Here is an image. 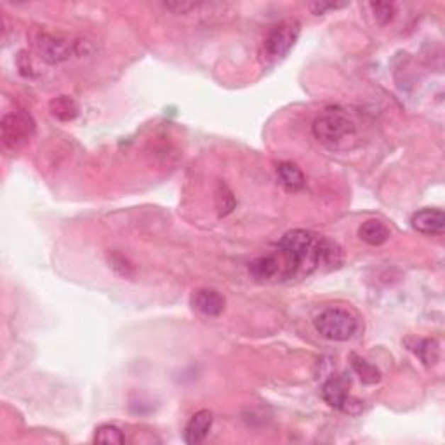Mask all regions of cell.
<instances>
[{
    "label": "cell",
    "instance_id": "cell-4",
    "mask_svg": "<svg viewBox=\"0 0 445 445\" xmlns=\"http://www.w3.org/2000/svg\"><path fill=\"white\" fill-rule=\"evenodd\" d=\"M33 134H35V120L26 111H11L0 120V137L4 147L13 152L28 145Z\"/></svg>",
    "mask_w": 445,
    "mask_h": 445
},
{
    "label": "cell",
    "instance_id": "cell-23",
    "mask_svg": "<svg viewBox=\"0 0 445 445\" xmlns=\"http://www.w3.org/2000/svg\"><path fill=\"white\" fill-rule=\"evenodd\" d=\"M204 4H198V2H179V0H176V2H166L164 4V7L169 11H172V13L176 14H188L191 13V11H195L197 7H202Z\"/></svg>",
    "mask_w": 445,
    "mask_h": 445
},
{
    "label": "cell",
    "instance_id": "cell-16",
    "mask_svg": "<svg viewBox=\"0 0 445 445\" xmlns=\"http://www.w3.org/2000/svg\"><path fill=\"white\" fill-rule=\"evenodd\" d=\"M351 367L364 385H376V383L381 381V371L362 356L351 355Z\"/></svg>",
    "mask_w": 445,
    "mask_h": 445
},
{
    "label": "cell",
    "instance_id": "cell-15",
    "mask_svg": "<svg viewBox=\"0 0 445 445\" xmlns=\"http://www.w3.org/2000/svg\"><path fill=\"white\" fill-rule=\"evenodd\" d=\"M277 176L283 186L291 191H298L305 186L306 178L303 174V171L298 166H294L293 162H282L277 167Z\"/></svg>",
    "mask_w": 445,
    "mask_h": 445
},
{
    "label": "cell",
    "instance_id": "cell-14",
    "mask_svg": "<svg viewBox=\"0 0 445 445\" xmlns=\"http://www.w3.org/2000/svg\"><path fill=\"white\" fill-rule=\"evenodd\" d=\"M343 261V252L341 247L336 242L320 239V247H318V268H325V270H331V268H337Z\"/></svg>",
    "mask_w": 445,
    "mask_h": 445
},
{
    "label": "cell",
    "instance_id": "cell-5",
    "mask_svg": "<svg viewBox=\"0 0 445 445\" xmlns=\"http://www.w3.org/2000/svg\"><path fill=\"white\" fill-rule=\"evenodd\" d=\"M301 33V23L298 19L289 18L280 21L268 32L264 38V52L270 60H282L289 55L291 49L298 42Z\"/></svg>",
    "mask_w": 445,
    "mask_h": 445
},
{
    "label": "cell",
    "instance_id": "cell-17",
    "mask_svg": "<svg viewBox=\"0 0 445 445\" xmlns=\"http://www.w3.org/2000/svg\"><path fill=\"white\" fill-rule=\"evenodd\" d=\"M412 350L419 356L421 362L428 367L435 366L440 359V344L436 339H419Z\"/></svg>",
    "mask_w": 445,
    "mask_h": 445
},
{
    "label": "cell",
    "instance_id": "cell-18",
    "mask_svg": "<svg viewBox=\"0 0 445 445\" xmlns=\"http://www.w3.org/2000/svg\"><path fill=\"white\" fill-rule=\"evenodd\" d=\"M94 442L96 444H108V445H122L125 442V436L120 428L115 424H101L96 428L94 432Z\"/></svg>",
    "mask_w": 445,
    "mask_h": 445
},
{
    "label": "cell",
    "instance_id": "cell-6",
    "mask_svg": "<svg viewBox=\"0 0 445 445\" xmlns=\"http://www.w3.org/2000/svg\"><path fill=\"white\" fill-rule=\"evenodd\" d=\"M322 398L331 407L350 414V416L360 414L364 409L362 402L350 395V383L344 378H331L329 381H325L322 385Z\"/></svg>",
    "mask_w": 445,
    "mask_h": 445
},
{
    "label": "cell",
    "instance_id": "cell-11",
    "mask_svg": "<svg viewBox=\"0 0 445 445\" xmlns=\"http://www.w3.org/2000/svg\"><path fill=\"white\" fill-rule=\"evenodd\" d=\"M359 237L360 240H364L369 245H383L385 242L390 240L391 233L390 230L386 228L385 222L378 221V220H369L366 222H362V226L359 228Z\"/></svg>",
    "mask_w": 445,
    "mask_h": 445
},
{
    "label": "cell",
    "instance_id": "cell-2",
    "mask_svg": "<svg viewBox=\"0 0 445 445\" xmlns=\"http://www.w3.org/2000/svg\"><path fill=\"white\" fill-rule=\"evenodd\" d=\"M313 327L324 339L344 343V341H350L359 334L360 320L348 310L327 308L315 317Z\"/></svg>",
    "mask_w": 445,
    "mask_h": 445
},
{
    "label": "cell",
    "instance_id": "cell-19",
    "mask_svg": "<svg viewBox=\"0 0 445 445\" xmlns=\"http://www.w3.org/2000/svg\"><path fill=\"white\" fill-rule=\"evenodd\" d=\"M216 209H218V214H220L221 218L228 216L230 213H233V209H235V197H233L232 190H230L228 186L225 185V183H218V188H216Z\"/></svg>",
    "mask_w": 445,
    "mask_h": 445
},
{
    "label": "cell",
    "instance_id": "cell-21",
    "mask_svg": "<svg viewBox=\"0 0 445 445\" xmlns=\"http://www.w3.org/2000/svg\"><path fill=\"white\" fill-rule=\"evenodd\" d=\"M372 14L379 25H388L391 19L395 18V4L390 2H372L371 4Z\"/></svg>",
    "mask_w": 445,
    "mask_h": 445
},
{
    "label": "cell",
    "instance_id": "cell-20",
    "mask_svg": "<svg viewBox=\"0 0 445 445\" xmlns=\"http://www.w3.org/2000/svg\"><path fill=\"white\" fill-rule=\"evenodd\" d=\"M108 261H110L111 270H113L117 275H120V277H124V278L134 277L133 263H130L124 254H120V252H110Z\"/></svg>",
    "mask_w": 445,
    "mask_h": 445
},
{
    "label": "cell",
    "instance_id": "cell-7",
    "mask_svg": "<svg viewBox=\"0 0 445 445\" xmlns=\"http://www.w3.org/2000/svg\"><path fill=\"white\" fill-rule=\"evenodd\" d=\"M35 49L38 56L49 64H60L77 56V42L68 38L52 35V33H38L35 38Z\"/></svg>",
    "mask_w": 445,
    "mask_h": 445
},
{
    "label": "cell",
    "instance_id": "cell-1",
    "mask_svg": "<svg viewBox=\"0 0 445 445\" xmlns=\"http://www.w3.org/2000/svg\"><path fill=\"white\" fill-rule=\"evenodd\" d=\"M322 237L306 230H293L278 242V252L286 266V277H303L318 268V247Z\"/></svg>",
    "mask_w": 445,
    "mask_h": 445
},
{
    "label": "cell",
    "instance_id": "cell-8",
    "mask_svg": "<svg viewBox=\"0 0 445 445\" xmlns=\"http://www.w3.org/2000/svg\"><path fill=\"white\" fill-rule=\"evenodd\" d=\"M191 306L205 317H220L225 312L226 301L214 289H198L191 296Z\"/></svg>",
    "mask_w": 445,
    "mask_h": 445
},
{
    "label": "cell",
    "instance_id": "cell-10",
    "mask_svg": "<svg viewBox=\"0 0 445 445\" xmlns=\"http://www.w3.org/2000/svg\"><path fill=\"white\" fill-rule=\"evenodd\" d=\"M214 423V414L209 409H202L195 412L188 421L185 428V442L190 445H197L204 442L205 436L209 435L210 428Z\"/></svg>",
    "mask_w": 445,
    "mask_h": 445
},
{
    "label": "cell",
    "instance_id": "cell-9",
    "mask_svg": "<svg viewBox=\"0 0 445 445\" xmlns=\"http://www.w3.org/2000/svg\"><path fill=\"white\" fill-rule=\"evenodd\" d=\"M410 225L423 235H442L445 230V216L440 209H423L414 214Z\"/></svg>",
    "mask_w": 445,
    "mask_h": 445
},
{
    "label": "cell",
    "instance_id": "cell-24",
    "mask_svg": "<svg viewBox=\"0 0 445 445\" xmlns=\"http://www.w3.org/2000/svg\"><path fill=\"white\" fill-rule=\"evenodd\" d=\"M350 6L348 2H313L310 4L308 9L312 11L313 14H317V16H320V14H325L327 11H336V9H341V7H347Z\"/></svg>",
    "mask_w": 445,
    "mask_h": 445
},
{
    "label": "cell",
    "instance_id": "cell-12",
    "mask_svg": "<svg viewBox=\"0 0 445 445\" xmlns=\"http://www.w3.org/2000/svg\"><path fill=\"white\" fill-rule=\"evenodd\" d=\"M49 110H51L52 117L57 118L60 122H72L79 117V103L75 101L72 96H57V98L51 99L49 103Z\"/></svg>",
    "mask_w": 445,
    "mask_h": 445
},
{
    "label": "cell",
    "instance_id": "cell-22",
    "mask_svg": "<svg viewBox=\"0 0 445 445\" xmlns=\"http://www.w3.org/2000/svg\"><path fill=\"white\" fill-rule=\"evenodd\" d=\"M16 64H18V70L19 74L23 77H35L37 75V67L33 63V57L32 55H28L26 51H21L16 57Z\"/></svg>",
    "mask_w": 445,
    "mask_h": 445
},
{
    "label": "cell",
    "instance_id": "cell-3",
    "mask_svg": "<svg viewBox=\"0 0 445 445\" xmlns=\"http://www.w3.org/2000/svg\"><path fill=\"white\" fill-rule=\"evenodd\" d=\"M355 124L343 113H325L315 118L312 125V133L317 141L329 145V147H337L344 141L351 140L355 136Z\"/></svg>",
    "mask_w": 445,
    "mask_h": 445
},
{
    "label": "cell",
    "instance_id": "cell-13",
    "mask_svg": "<svg viewBox=\"0 0 445 445\" xmlns=\"http://www.w3.org/2000/svg\"><path fill=\"white\" fill-rule=\"evenodd\" d=\"M280 268H282V263L277 256H261L252 261L249 271L256 280H270L277 277Z\"/></svg>",
    "mask_w": 445,
    "mask_h": 445
}]
</instances>
